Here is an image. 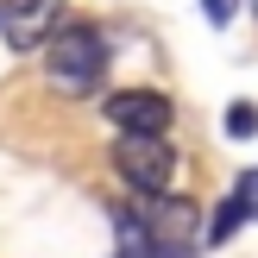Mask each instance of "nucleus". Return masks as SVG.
Here are the masks:
<instances>
[{
	"instance_id": "obj_7",
	"label": "nucleus",
	"mask_w": 258,
	"mask_h": 258,
	"mask_svg": "<svg viewBox=\"0 0 258 258\" xmlns=\"http://www.w3.org/2000/svg\"><path fill=\"white\" fill-rule=\"evenodd\" d=\"M239 202H246V221H258V170L239 176Z\"/></svg>"
},
{
	"instance_id": "obj_4",
	"label": "nucleus",
	"mask_w": 258,
	"mask_h": 258,
	"mask_svg": "<svg viewBox=\"0 0 258 258\" xmlns=\"http://www.w3.org/2000/svg\"><path fill=\"white\" fill-rule=\"evenodd\" d=\"M107 120L120 133H170V101L158 88H126V95L107 101Z\"/></svg>"
},
{
	"instance_id": "obj_2",
	"label": "nucleus",
	"mask_w": 258,
	"mask_h": 258,
	"mask_svg": "<svg viewBox=\"0 0 258 258\" xmlns=\"http://www.w3.org/2000/svg\"><path fill=\"white\" fill-rule=\"evenodd\" d=\"M113 170H120L139 196H170V183H176V151L164 145V133H120V145H113Z\"/></svg>"
},
{
	"instance_id": "obj_8",
	"label": "nucleus",
	"mask_w": 258,
	"mask_h": 258,
	"mask_svg": "<svg viewBox=\"0 0 258 258\" xmlns=\"http://www.w3.org/2000/svg\"><path fill=\"white\" fill-rule=\"evenodd\" d=\"M202 13H208L214 25H227V19H233V13H239V0H202Z\"/></svg>"
},
{
	"instance_id": "obj_3",
	"label": "nucleus",
	"mask_w": 258,
	"mask_h": 258,
	"mask_svg": "<svg viewBox=\"0 0 258 258\" xmlns=\"http://www.w3.org/2000/svg\"><path fill=\"white\" fill-rule=\"evenodd\" d=\"M63 25V0H0V32L13 50H38Z\"/></svg>"
},
{
	"instance_id": "obj_9",
	"label": "nucleus",
	"mask_w": 258,
	"mask_h": 258,
	"mask_svg": "<svg viewBox=\"0 0 258 258\" xmlns=\"http://www.w3.org/2000/svg\"><path fill=\"white\" fill-rule=\"evenodd\" d=\"M252 13H258V0H252Z\"/></svg>"
},
{
	"instance_id": "obj_5",
	"label": "nucleus",
	"mask_w": 258,
	"mask_h": 258,
	"mask_svg": "<svg viewBox=\"0 0 258 258\" xmlns=\"http://www.w3.org/2000/svg\"><path fill=\"white\" fill-rule=\"evenodd\" d=\"M239 227H246V202H239V196H227L221 208H214V221H208V246H227Z\"/></svg>"
},
{
	"instance_id": "obj_1",
	"label": "nucleus",
	"mask_w": 258,
	"mask_h": 258,
	"mask_svg": "<svg viewBox=\"0 0 258 258\" xmlns=\"http://www.w3.org/2000/svg\"><path fill=\"white\" fill-rule=\"evenodd\" d=\"M44 76L57 95H88V88H101V76H107V38L95 32V25H57V32L44 38Z\"/></svg>"
},
{
	"instance_id": "obj_6",
	"label": "nucleus",
	"mask_w": 258,
	"mask_h": 258,
	"mask_svg": "<svg viewBox=\"0 0 258 258\" xmlns=\"http://www.w3.org/2000/svg\"><path fill=\"white\" fill-rule=\"evenodd\" d=\"M227 133H233V139H252L258 133V107H252V101H233V107H227Z\"/></svg>"
}]
</instances>
